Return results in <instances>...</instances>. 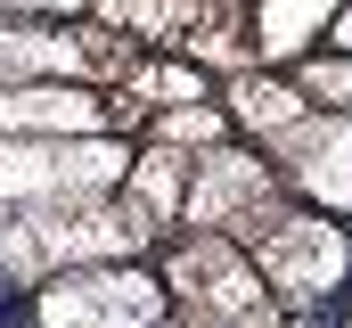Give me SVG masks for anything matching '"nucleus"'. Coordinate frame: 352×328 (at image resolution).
<instances>
[{
  "instance_id": "f257e3e1",
  "label": "nucleus",
  "mask_w": 352,
  "mask_h": 328,
  "mask_svg": "<svg viewBox=\"0 0 352 328\" xmlns=\"http://www.w3.org/2000/svg\"><path fill=\"white\" fill-rule=\"evenodd\" d=\"M328 41H336V50H352V8L336 17V33H328Z\"/></svg>"
}]
</instances>
